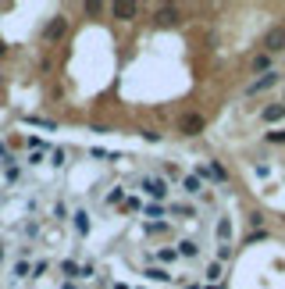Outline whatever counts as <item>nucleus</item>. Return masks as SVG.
<instances>
[{
	"mask_svg": "<svg viewBox=\"0 0 285 289\" xmlns=\"http://www.w3.org/2000/svg\"><path fill=\"white\" fill-rule=\"evenodd\" d=\"M142 189H146V197H153V200H164V197H168V182H164V179H142Z\"/></svg>",
	"mask_w": 285,
	"mask_h": 289,
	"instance_id": "1",
	"label": "nucleus"
},
{
	"mask_svg": "<svg viewBox=\"0 0 285 289\" xmlns=\"http://www.w3.org/2000/svg\"><path fill=\"white\" fill-rule=\"evenodd\" d=\"M264 47L268 50H285V29H271L268 40H264Z\"/></svg>",
	"mask_w": 285,
	"mask_h": 289,
	"instance_id": "2",
	"label": "nucleus"
},
{
	"mask_svg": "<svg viewBox=\"0 0 285 289\" xmlns=\"http://www.w3.org/2000/svg\"><path fill=\"white\" fill-rule=\"evenodd\" d=\"M200 129H203V118H200V114H186V118H182V132H186V136H196Z\"/></svg>",
	"mask_w": 285,
	"mask_h": 289,
	"instance_id": "3",
	"label": "nucleus"
},
{
	"mask_svg": "<svg viewBox=\"0 0 285 289\" xmlns=\"http://www.w3.org/2000/svg\"><path fill=\"white\" fill-rule=\"evenodd\" d=\"M65 29H68V22H65V18H54V22L47 25V32H43V36H47V40H61V36H65Z\"/></svg>",
	"mask_w": 285,
	"mask_h": 289,
	"instance_id": "4",
	"label": "nucleus"
},
{
	"mask_svg": "<svg viewBox=\"0 0 285 289\" xmlns=\"http://www.w3.org/2000/svg\"><path fill=\"white\" fill-rule=\"evenodd\" d=\"M275 82H278V72H264L253 86H250V93H260V89H268V86H275Z\"/></svg>",
	"mask_w": 285,
	"mask_h": 289,
	"instance_id": "5",
	"label": "nucleus"
},
{
	"mask_svg": "<svg viewBox=\"0 0 285 289\" xmlns=\"http://www.w3.org/2000/svg\"><path fill=\"white\" fill-rule=\"evenodd\" d=\"M114 14H118L121 22H129V18H136V4H125V0H121V4H114Z\"/></svg>",
	"mask_w": 285,
	"mask_h": 289,
	"instance_id": "6",
	"label": "nucleus"
},
{
	"mask_svg": "<svg viewBox=\"0 0 285 289\" xmlns=\"http://www.w3.org/2000/svg\"><path fill=\"white\" fill-rule=\"evenodd\" d=\"M157 22L175 25V22H178V11H175V7H157Z\"/></svg>",
	"mask_w": 285,
	"mask_h": 289,
	"instance_id": "7",
	"label": "nucleus"
},
{
	"mask_svg": "<svg viewBox=\"0 0 285 289\" xmlns=\"http://www.w3.org/2000/svg\"><path fill=\"white\" fill-rule=\"evenodd\" d=\"M182 193H189V197H193V193H203L200 179H196V175H186V179H182Z\"/></svg>",
	"mask_w": 285,
	"mask_h": 289,
	"instance_id": "8",
	"label": "nucleus"
},
{
	"mask_svg": "<svg viewBox=\"0 0 285 289\" xmlns=\"http://www.w3.org/2000/svg\"><path fill=\"white\" fill-rule=\"evenodd\" d=\"M282 118H285V107H282V104L264 107V122H282Z\"/></svg>",
	"mask_w": 285,
	"mask_h": 289,
	"instance_id": "9",
	"label": "nucleus"
},
{
	"mask_svg": "<svg viewBox=\"0 0 285 289\" xmlns=\"http://www.w3.org/2000/svg\"><path fill=\"white\" fill-rule=\"evenodd\" d=\"M153 257H157V261H160V264H171V261H175V257H178V250H175V246H160V250H157V254H153Z\"/></svg>",
	"mask_w": 285,
	"mask_h": 289,
	"instance_id": "10",
	"label": "nucleus"
},
{
	"mask_svg": "<svg viewBox=\"0 0 285 289\" xmlns=\"http://www.w3.org/2000/svg\"><path fill=\"white\" fill-rule=\"evenodd\" d=\"M142 275H146V279H150V282H171V275H168V272H164V268H146V272H142Z\"/></svg>",
	"mask_w": 285,
	"mask_h": 289,
	"instance_id": "11",
	"label": "nucleus"
},
{
	"mask_svg": "<svg viewBox=\"0 0 285 289\" xmlns=\"http://www.w3.org/2000/svg\"><path fill=\"white\" fill-rule=\"evenodd\" d=\"M214 232H217V236H221V243H228V239H232V221H228V218H221V221H217V228H214Z\"/></svg>",
	"mask_w": 285,
	"mask_h": 289,
	"instance_id": "12",
	"label": "nucleus"
},
{
	"mask_svg": "<svg viewBox=\"0 0 285 289\" xmlns=\"http://www.w3.org/2000/svg\"><path fill=\"white\" fill-rule=\"evenodd\" d=\"M75 228H78V236L89 232V215H86V211H75Z\"/></svg>",
	"mask_w": 285,
	"mask_h": 289,
	"instance_id": "13",
	"label": "nucleus"
},
{
	"mask_svg": "<svg viewBox=\"0 0 285 289\" xmlns=\"http://www.w3.org/2000/svg\"><path fill=\"white\" fill-rule=\"evenodd\" d=\"M142 211H146V218H153V221H157V218H164V215H168V207H164V204H146Z\"/></svg>",
	"mask_w": 285,
	"mask_h": 289,
	"instance_id": "14",
	"label": "nucleus"
},
{
	"mask_svg": "<svg viewBox=\"0 0 285 289\" xmlns=\"http://www.w3.org/2000/svg\"><path fill=\"white\" fill-rule=\"evenodd\" d=\"M61 272H65V279H78V275H82V264H75V261H65V264H61Z\"/></svg>",
	"mask_w": 285,
	"mask_h": 289,
	"instance_id": "15",
	"label": "nucleus"
},
{
	"mask_svg": "<svg viewBox=\"0 0 285 289\" xmlns=\"http://www.w3.org/2000/svg\"><path fill=\"white\" fill-rule=\"evenodd\" d=\"M25 275H29V264H25V261H14V268H11V279L18 282V279H25Z\"/></svg>",
	"mask_w": 285,
	"mask_h": 289,
	"instance_id": "16",
	"label": "nucleus"
},
{
	"mask_svg": "<svg viewBox=\"0 0 285 289\" xmlns=\"http://www.w3.org/2000/svg\"><path fill=\"white\" fill-rule=\"evenodd\" d=\"M211 179H214V182H225V179H228V171H225V168H221L217 161L211 164Z\"/></svg>",
	"mask_w": 285,
	"mask_h": 289,
	"instance_id": "17",
	"label": "nucleus"
},
{
	"mask_svg": "<svg viewBox=\"0 0 285 289\" xmlns=\"http://www.w3.org/2000/svg\"><path fill=\"white\" fill-rule=\"evenodd\" d=\"M253 68H257V72H271V57H257Z\"/></svg>",
	"mask_w": 285,
	"mask_h": 289,
	"instance_id": "18",
	"label": "nucleus"
},
{
	"mask_svg": "<svg viewBox=\"0 0 285 289\" xmlns=\"http://www.w3.org/2000/svg\"><path fill=\"white\" fill-rule=\"evenodd\" d=\"M125 211H142V200L139 197H129V200H125Z\"/></svg>",
	"mask_w": 285,
	"mask_h": 289,
	"instance_id": "19",
	"label": "nucleus"
},
{
	"mask_svg": "<svg viewBox=\"0 0 285 289\" xmlns=\"http://www.w3.org/2000/svg\"><path fill=\"white\" fill-rule=\"evenodd\" d=\"M207 279H221V261H214V264H207Z\"/></svg>",
	"mask_w": 285,
	"mask_h": 289,
	"instance_id": "20",
	"label": "nucleus"
},
{
	"mask_svg": "<svg viewBox=\"0 0 285 289\" xmlns=\"http://www.w3.org/2000/svg\"><path fill=\"white\" fill-rule=\"evenodd\" d=\"M18 179H22V168L11 164V168H7V182H18Z\"/></svg>",
	"mask_w": 285,
	"mask_h": 289,
	"instance_id": "21",
	"label": "nucleus"
},
{
	"mask_svg": "<svg viewBox=\"0 0 285 289\" xmlns=\"http://www.w3.org/2000/svg\"><path fill=\"white\" fill-rule=\"evenodd\" d=\"M25 236H39V221H25Z\"/></svg>",
	"mask_w": 285,
	"mask_h": 289,
	"instance_id": "22",
	"label": "nucleus"
},
{
	"mask_svg": "<svg viewBox=\"0 0 285 289\" xmlns=\"http://www.w3.org/2000/svg\"><path fill=\"white\" fill-rule=\"evenodd\" d=\"M268 143H285V132H268Z\"/></svg>",
	"mask_w": 285,
	"mask_h": 289,
	"instance_id": "23",
	"label": "nucleus"
},
{
	"mask_svg": "<svg viewBox=\"0 0 285 289\" xmlns=\"http://www.w3.org/2000/svg\"><path fill=\"white\" fill-rule=\"evenodd\" d=\"M0 54H4V43H0Z\"/></svg>",
	"mask_w": 285,
	"mask_h": 289,
	"instance_id": "24",
	"label": "nucleus"
},
{
	"mask_svg": "<svg viewBox=\"0 0 285 289\" xmlns=\"http://www.w3.org/2000/svg\"><path fill=\"white\" fill-rule=\"evenodd\" d=\"M65 289H75V286H65Z\"/></svg>",
	"mask_w": 285,
	"mask_h": 289,
	"instance_id": "25",
	"label": "nucleus"
},
{
	"mask_svg": "<svg viewBox=\"0 0 285 289\" xmlns=\"http://www.w3.org/2000/svg\"><path fill=\"white\" fill-rule=\"evenodd\" d=\"M211 289H214V286H211Z\"/></svg>",
	"mask_w": 285,
	"mask_h": 289,
	"instance_id": "26",
	"label": "nucleus"
}]
</instances>
